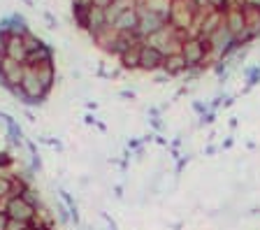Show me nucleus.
<instances>
[{
	"label": "nucleus",
	"mask_w": 260,
	"mask_h": 230,
	"mask_svg": "<svg viewBox=\"0 0 260 230\" xmlns=\"http://www.w3.org/2000/svg\"><path fill=\"white\" fill-rule=\"evenodd\" d=\"M179 54L184 56L188 70H190V68H200L202 63L207 60V56H209V44H207L205 38L188 35V38H184V42H181V49H179Z\"/></svg>",
	"instance_id": "f257e3e1"
},
{
	"label": "nucleus",
	"mask_w": 260,
	"mask_h": 230,
	"mask_svg": "<svg viewBox=\"0 0 260 230\" xmlns=\"http://www.w3.org/2000/svg\"><path fill=\"white\" fill-rule=\"evenodd\" d=\"M23 75H26V63L7 58V56L0 60V86H5L10 93L19 88V84L23 82Z\"/></svg>",
	"instance_id": "f03ea898"
},
{
	"label": "nucleus",
	"mask_w": 260,
	"mask_h": 230,
	"mask_svg": "<svg viewBox=\"0 0 260 230\" xmlns=\"http://www.w3.org/2000/svg\"><path fill=\"white\" fill-rule=\"evenodd\" d=\"M165 23H168V17H162V14H156V12L137 5V38L140 40L151 38Z\"/></svg>",
	"instance_id": "7ed1b4c3"
},
{
	"label": "nucleus",
	"mask_w": 260,
	"mask_h": 230,
	"mask_svg": "<svg viewBox=\"0 0 260 230\" xmlns=\"http://www.w3.org/2000/svg\"><path fill=\"white\" fill-rule=\"evenodd\" d=\"M3 212L7 214V219L26 221V223H35V216H38V209L32 207L30 203H26L19 193H14L12 198H7L5 205H3Z\"/></svg>",
	"instance_id": "20e7f679"
},
{
	"label": "nucleus",
	"mask_w": 260,
	"mask_h": 230,
	"mask_svg": "<svg viewBox=\"0 0 260 230\" xmlns=\"http://www.w3.org/2000/svg\"><path fill=\"white\" fill-rule=\"evenodd\" d=\"M223 23H225V28L230 30V35L237 40L239 47L249 42V38H246V17H244V7H228V10L223 12Z\"/></svg>",
	"instance_id": "39448f33"
},
{
	"label": "nucleus",
	"mask_w": 260,
	"mask_h": 230,
	"mask_svg": "<svg viewBox=\"0 0 260 230\" xmlns=\"http://www.w3.org/2000/svg\"><path fill=\"white\" fill-rule=\"evenodd\" d=\"M162 60H165V56H162L160 51L142 42V49H140V70H144V72H158V70H162Z\"/></svg>",
	"instance_id": "423d86ee"
},
{
	"label": "nucleus",
	"mask_w": 260,
	"mask_h": 230,
	"mask_svg": "<svg viewBox=\"0 0 260 230\" xmlns=\"http://www.w3.org/2000/svg\"><path fill=\"white\" fill-rule=\"evenodd\" d=\"M28 68L35 72V77L40 79V84H42L49 93H51V91L56 88V77H58L54 60H44V63H38V65H28Z\"/></svg>",
	"instance_id": "0eeeda50"
},
{
	"label": "nucleus",
	"mask_w": 260,
	"mask_h": 230,
	"mask_svg": "<svg viewBox=\"0 0 260 230\" xmlns=\"http://www.w3.org/2000/svg\"><path fill=\"white\" fill-rule=\"evenodd\" d=\"M105 26H107L105 10H100V7H88V10H86V19H84V30L88 33V38H93L95 33H100Z\"/></svg>",
	"instance_id": "6e6552de"
},
{
	"label": "nucleus",
	"mask_w": 260,
	"mask_h": 230,
	"mask_svg": "<svg viewBox=\"0 0 260 230\" xmlns=\"http://www.w3.org/2000/svg\"><path fill=\"white\" fill-rule=\"evenodd\" d=\"M112 28L116 33H135L137 35V5L121 12L119 17H116V21L112 23Z\"/></svg>",
	"instance_id": "1a4fd4ad"
},
{
	"label": "nucleus",
	"mask_w": 260,
	"mask_h": 230,
	"mask_svg": "<svg viewBox=\"0 0 260 230\" xmlns=\"http://www.w3.org/2000/svg\"><path fill=\"white\" fill-rule=\"evenodd\" d=\"M5 56L14 60L26 63V44H23V35H5Z\"/></svg>",
	"instance_id": "9d476101"
},
{
	"label": "nucleus",
	"mask_w": 260,
	"mask_h": 230,
	"mask_svg": "<svg viewBox=\"0 0 260 230\" xmlns=\"http://www.w3.org/2000/svg\"><path fill=\"white\" fill-rule=\"evenodd\" d=\"M140 49H142V42H135L116 56L123 70H140Z\"/></svg>",
	"instance_id": "9b49d317"
},
{
	"label": "nucleus",
	"mask_w": 260,
	"mask_h": 230,
	"mask_svg": "<svg viewBox=\"0 0 260 230\" xmlns=\"http://www.w3.org/2000/svg\"><path fill=\"white\" fill-rule=\"evenodd\" d=\"M14 193H19V188H16V181H14V172L10 168V170L0 172V209H3L7 198H12Z\"/></svg>",
	"instance_id": "f8f14e48"
},
{
	"label": "nucleus",
	"mask_w": 260,
	"mask_h": 230,
	"mask_svg": "<svg viewBox=\"0 0 260 230\" xmlns=\"http://www.w3.org/2000/svg\"><path fill=\"white\" fill-rule=\"evenodd\" d=\"M188 70V65H186V60H184V56L179 54H168L165 56V60H162V72L168 77H179L181 72H186Z\"/></svg>",
	"instance_id": "ddd939ff"
},
{
	"label": "nucleus",
	"mask_w": 260,
	"mask_h": 230,
	"mask_svg": "<svg viewBox=\"0 0 260 230\" xmlns=\"http://www.w3.org/2000/svg\"><path fill=\"white\" fill-rule=\"evenodd\" d=\"M44 60H54V49H51L47 42H44L40 49L30 51V54L26 56V65H38V63H44Z\"/></svg>",
	"instance_id": "4468645a"
},
{
	"label": "nucleus",
	"mask_w": 260,
	"mask_h": 230,
	"mask_svg": "<svg viewBox=\"0 0 260 230\" xmlns=\"http://www.w3.org/2000/svg\"><path fill=\"white\" fill-rule=\"evenodd\" d=\"M137 5L156 12V14H162V17H168L170 7H172V0H137Z\"/></svg>",
	"instance_id": "2eb2a0df"
},
{
	"label": "nucleus",
	"mask_w": 260,
	"mask_h": 230,
	"mask_svg": "<svg viewBox=\"0 0 260 230\" xmlns=\"http://www.w3.org/2000/svg\"><path fill=\"white\" fill-rule=\"evenodd\" d=\"M14 168V156L10 151H0V172Z\"/></svg>",
	"instance_id": "dca6fc26"
},
{
	"label": "nucleus",
	"mask_w": 260,
	"mask_h": 230,
	"mask_svg": "<svg viewBox=\"0 0 260 230\" xmlns=\"http://www.w3.org/2000/svg\"><path fill=\"white\" fill-rule=\"evenodd\" d=\"M209 10H218V12H225L228 7L233 5V0H205Z\"/></svg>",
	"instance_id": "f3484780"
},
{
	"label": "nucleus",
	"mask_w": 260,
	"mask_h": 230,
	"mask_svg": "<svg viewBox=\"0 0 260 230\" xmlns=\"http://www.w3.org/2000/svg\"><path fill=\"white\" fill-rule=\"evenodd\" d=\"M114 0H91V7H100V10H107Z\"/></svg>",
	"instance_id": "a211bd4d"
},
{
	"label": "nucleus",
	"mask_w": 260,
	"mask_h": 230,
	"mask_svg": "<svg viewBox=\"0 0 260 230\" xmlns=\"http://www.w3.org/2000/svg\"><path fill=\"white\" fill-rule=\"evenodd\" d=\"M244 7H253V10H260V0H244Z\"/></svg>",
	"instance_id": "6ab92c4d"
},
{
	"label": "nucleus",
	"mask_w": 260,
	"mask_h": 230,
	"mask_svg": "<svg viewBox=\"0 0 260 230\" xmlns=\"http://www.w3.org/2000/svg\"><path fill=\"white\" fill-rule=\"evenodd\" d=\"M35 230H56V225H35Z\"/></svg>",
	"instance_id": "aec40b11"
}]
</instances>
